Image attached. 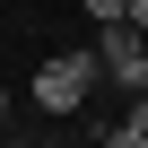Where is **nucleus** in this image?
Returning a JSON list of instances; mask_svg holds the SVG:
<instances>
[{
    "instance_id": "nucleus-1",
    "label": "nucleus",
    "mask_w": 148,
    "mask_h": 148,
    "mask_svg": "<svg viewBox=\"0 0 148 148\" xmlns=\"http://www.w3.org/2000/svg\"><path fill=\"white\" fill-rule=\"evenodd\" d=\"M96 87H105V61H96V44H87V52H52V61L35 70V105H44L52 122H61V113H79Z\"/></svg>"
},
{
    "instance_id": "nucleus-2",
    "label": "nucleus",
    "mask_w": 148,
    "mask_h": 148,
    "mask_svg": "<svg viewBox=\"0 0 148 148\" xmlns=\"http://www.w3.org/2000/svg\"><path fill=\"white\" fill-rule=\"evenodd\" d=\"M96 61H105L113 87H148V35H139L131 18H105V26H96Z\"/></svg>"
},
{
    "instance_id": "nucleus-3",
    "label": "nucleus",
    "mask_w": 148,
    "mask_h": 148,
    "mask_svg": "<svg viewBox=\"0 0 148 148\" xmlns=\"http://www.w3.org/2000/svg\"><path fill=\"white\" fill-rule=\"evenodd\" d=\"M96 148H148V131H139V122H113V131H105Z\"/></svg>"
},
{
    "instance_id": "nucleus-4",
    "label": "nucleus",
    "mask_w": 148,
    "mask_h": 148,
    "mask_svg": "<svg viewBox=\"0 0 148 148\" xmlns=\"http://www.w3.org/2000/svg\"><path fill=\"white\" fill-rule=\"evenodd\" d=\"M87 18L105 26V18H131V0H87Z\"/></svg>"
},
{
    "instance_id": "nucleus-5",
    "label": "nucleus",
    "mask_w": 148,
    "mask_h": 148,
    "mask_svg": "<svg viewBox=\"0 0 148 148\" xmlns=\"http://www.w3.org/2000/svg\"><path fill=\"white\" fill-rule=\"evenodd\" d=\"M131 26H139V35H148V0H131Z\"/></svg>"
},
{
    "instance_id": "nucleus-6",
    "label": "nucleus",
    "mask_w": 148,
    "mask_h": 148,
    "mask_svg": "<svg viewBox=\"0 0 148 148\" xmlns=\"http://www.w3.org/2000/svg\"><path fill=\"white\" fill-rule=\"evenodd\" d=\"M0 131H9V87H0Z\"/></svg>"
}]
</instances>
